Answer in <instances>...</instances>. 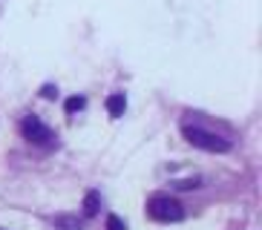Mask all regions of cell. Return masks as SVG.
I'll return each instance as SVG.
<instances>
[{"instance_id":"1","label":"cell","mask_w":262,"mask_h":230,"mask_svg":"<svg viewBox=\"0 0 262 230\" xmlns=\"http://www.w3.org/2000/svg\"><path fill=\"white\" fill-rule=\"evenodd\" d=\"M182 135H185L193 147L208 150V153H228V150L233 147L231 138L219 135V132H213V130H205V127H199V124H185Z\"/></svg>"},{"instance_id":"2","label":"cell","mask_w":262,"mask_h":230,"mask_svg":"<svg viewBox=\"0 0 262 230\" xmlns=\"http://www.w3.org/2000/svg\"><path fill=\"white\" fill-rule=\"evenodd\" d=\"M147 216L153 222H162V224L182 222L185 219V207L179 204L173 196H153V199L147 201Z\"/></svg>"},{"instance_id":"3","label":"cell","mask_w":262,"mask_h":230,"mask_svg":"<svg viewBox=\"0 0 262 230\" xmlns=\"http://www.w3.org/2000/svg\"><path fill=\"white\" fill-rule=\"evenodd\" d=\"M20 130H24L26 141H32V144H38V147H52L55 138H58L47 124L40 121L38 115H26L24 124H20Z\"/></svg>"},{"instance_id":"4","label":"cell","mask_w":262,"mask_h":230,"mask_svg":"<svg viewBox=\"0 0 262 230\" xmlns=\"http://www.w3.org/2000/svg\"><path fill=\"white\" fill-rule=\"evenodd\" d=\"M124 109H127V95H124V92H113V95H107V112L113 115V118H121Z\"/></svg>"},{"instance_id":"5","label":"cell","mask_w":262,"mask_h":230,"mask_svg":"<svg viewBox=\"0 0 262 230\" xmlns=\"http://www.w3.org/2000/svg\"><path fill=\"white\" fill-rule=\"evenodd\" d=\"M98 210H101V196H98V190H90L84 196V216L93 219V216H98Z\"/></svg>"},{"instance_id":"6","label":"cell","mask_w":262,"mask_h":230,"mask_svg":"<svg viewBox=\"0 0 262 230\" xmlns=\"http://www.w3.org/2000/svg\"><path fill=\"white\" fill-rule=\"evenodd\" d=\"M63 107H67V112H78V109H84L86 107V98L84 95H72V98H67V104H63Z\"/></svg>"},{"instance_id":"7","label":"cell","mask_w":262,"mask_h":230,"mask_svg":"<svg viewBox=\"0 0 262 230\" xmlns=\"http://www.w3.org/2000/svg\"><path fill=\"white\" fill-rule=\"evenodd\" d=\"M55 224H58V227H63V230H81V224H78L75 219H70V216H58V219H55Z\"/></svg>"},{"instance_id":"8","label":"cell","mask_w":262,"mask_h":230,"mask_svg":"<svg viewBox=\"0 0 262 230\" xmlns=\"http://www.w3.org/2000/svg\"><path fill=\"white\" fill-rule=\"evenodd\" d=\"M107 230H127V224L118 216H107Z\"/></svg>"},{"instance_id":"9","label":"cell","mask_w":262,"mask_h":230,"mask_svg":"<svg viewBox=\"0 0 262 230\" xmlns=\"http://www.w3.org/2000/svg\"><path fill=\"white\" fill-rule=\"evenodd\" d=\"M179 190H190V187H199V178H185V181H176Z\"/></svg>"},{"instance_id":"10","label":"cell","mask_w":262,"mask_h":230,"mask_svg":"<svg viewBox=\"0 0 262 230\" xmlns=\"http://www.w3.org/2000/svg\"><path fill=\"white\" fill-rule=\"evenodd\" d=\"M43 98H47V101L58 98V89H55V86H43Z\"/></svg>"}]
</instances>
